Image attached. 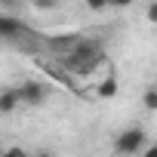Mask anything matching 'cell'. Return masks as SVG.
<instances>
[{
  "mask_svg": "<svg viewBox=\"0 0 157 157\" xmlns=\"http://www.w3.org/2000/svg\"><path fill=\"white\" fill-rule=\"evenodd\" d=\"M65 65H68V71H74V74H93V71L102 65V49H99L93 40H77V46L65 56Z\"/></svg>",
  "mask_w": 157,
  "mask_h": 157,
  "instance_id": "obj_1",
  "label": "cell"
},
{
  "mask_svg": "<svg viewBox=\"0 0 157 157\" xmlns=\"http://www.w3.org/2000/svg\"><path fill=\"white\" fill-rule=\"evenodd\" d=\"M145 148H148V136L139 123H132L114 136V154H139Z\"/></svg>",
  "mask_w": 157,
  "mask_h": 157,
  "instance_id": "obj_2",
  "label": "cell"
},
{
  "mask_svg": "<svg viewBox=\"0 0 157 157\" xmlns=\"http://www.w3.org/2000/svg\"><path fill=\"white\" fill-rule=\"evenodd\" d=\"M19 93H22V105H25V108H40V105L52 96V90H49L46 83H40V80H25V83H19Z\"/></svg>",
  "mask_w": 157,
  "mask_h": 157,
  "instance_id": "obj_3",
  "label": "cell"
},
{
  "mask_svg": "<svg viewBox=\"0 0 157 157\" xmlns=\"http://www.w3.org/2000/svg\"><path fill=\"white\" fill-rule=\"evenodd\" d=\"M19 34H28V28H25L16 16L3 13V16H0V37H3V40H16Z\"/></svg>",
  "mask_w": 157,
  "mask_h": 157,
  "instance_id": "obj_4",
  "label": "cell"
},
{
  "mask_svg": "<svg viewBox=\"0 0 157 157\" xmlns=\"http://www.w3.org/2000/svg\"><path fill=\"white\" fill-rule=\"evenodd\" d=\"M19 108H25L19 86H6L3 93H0V114H16Z\"/></svg>",
  "mask_w": 157,
  "mask_h": 157,
  "instance_id": "obj_5",
  "label": "cell"
},
{
  "mask_svg": "<svg viewBox=\"0 0 157 157\" xmlns=\"http://www.w3.org/2000/svg\"><path fill=\"white\" fill-rule=\"evenodd\" d=\"M96 96H99V99H114V96H117V77H114V74H105L102 80H99Z\"/></svg>",
  "mask_w": 157,
  "mask_h": 157,
  "instance_id": "obj_6",
  "label": "cell"
},
{
  "mask_svg": "<svg viewBox=\"0 0 157 157\" xmlns=\"http://www.w3.org/2000/svg\"><path fill=\"white\" fill-rule=\"evenodd\" d=\"M142 105H145L148 111H157V86H148V90H145V96H142Z\"/></svg>",
  "mask_w": 157,
  "mask_h": 157,
  "instance_id": "obj_7",
  "label": "cell"
},
{
  "mask_svg": "<svg viewBox=\"0 0 157 157\" xmlns=\"http://www.w3.org/2000/svg\"><path fill=\"white\" fill-rule=\"evenodd\" d=\"M86 3V10H93V13H102V10H111V0H83Z\"/></svg>",
  "mask_w": 157,
  "mask_h": 157,
  "instance_id": "obj_8",
  "label": "cell"
},
{
  "mask_svg": "<svg viewBox=\"0 0 157 157\" xmlns=\"http://www.w3.org/2000/svg\"><path fill=\"white\" fill-rule=\"evenodd\" d=\"M31 6H37V10H56L59 6V0H28Z\"/></svg>",
  "mask_w": 157,
  "mask_h": 157,
  "instance_id": "obj_9",
  "label": "cell"
},
{
  "mask_svg": "<svg viewBox=\"0 0 157 157\" xmlns=\"http://www.w3.org/2000/svg\"><path fill=\"white\" fill-rule=\"evenodd\" d=\"M145 19H148L151 25H157V0H151V3H148V10H145Z\"/></svg>",
  "mask_w": 157,
  "mask_h": 157,
  "instance_id": "obj_10",
  "label": "cell"
},
{
  "mask_svg": "<svg viewBox=\"0 0 157 157\" xmlns=\"http://www.w3.org/2000/svg\"><path fill=\"white\" fill-rule=\"evenodd\" d=\"M132 0H111V10H126Z\"/></svg>",
  "mask_w": 157,
  "mask_h": 157,
  "instance_id": "obj_11",
  "label": "cell"
},
{
  "mask_svg": "<svg viewBox=\"0 0 157 157\" xmlns=\"http://www.w3.org/2000/svg\"><path fill=\"white\" fill-rule=\"evenodd\" d=\"M145 154H148V157H157V145H148V148H145Z\"/></svg>",
  "mask_w": 157,
  "mask_h": 157,
  "instance_id": "obj_12",
  "label": "cell"
},
{
  "mask_svg": "<svg viewBox=\"0 0 157 157\" xmlns=\"http://www.w3.org/2000/svg\"><path fill=\"white\" fill-rule=\"evenodd\" d=\"M151 86H157V77H154V80H151Z\"/></svg>",
  "mask_w": 157,
  "mask_h": 157,
  "instance_id": "obj_13",
  "label": "cell"
}]
</instances>
